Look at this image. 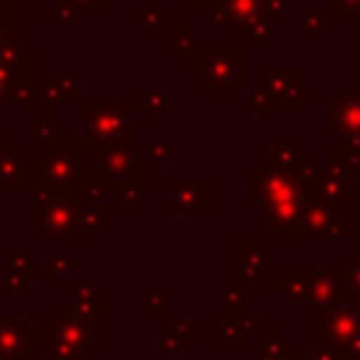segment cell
Masks as SVG:
<instances>
[{"label":"cell","mask_w":360,"mask_h":360,"mask_svg":"<svg viewBox=\"0 0 360 360\" xmlns=\"http://www.w3.org/2000/svg\"><path fill=\"white\" fill-rule=\"evenodd\" d=\"M84 127L87 135L93 141H101L104 146H115L121 149L124 143H129V121L121 104H84Z\"/></svg>","instance_id":"6da1fadb"},{"label":"cell","mask_w":360,"mask_h":360,"mask_svg":"<svg viewBox=\"0 0 360 360\" xmlns=\"http://www.w3.org/2000/svg\"><path fill=\"white\" fill-rule=\"evenodd\" d=\"M329 110V124L326 132L329 138H360V93H349L343 90L335 101L326 104Z\"/></svg>","instance_id":"7a4b0ae2"},{"label":"cell","mask_w":360,"mask_h":360,"mask_svg":"<svg viewBox=\"0 0 360 360\" xmlns=\"http://www.w3.org/2000/svg\"><path fill=\"white\" fill-rule=\"evenodd\" d=\"M22 76H25V39L14 51L0 53V110L11 96H17V90L22 87Z\"/></svg>","instance_id":"3957f363"},{"label":"cell","mask_w":360,"mask_h":360,"mask_svg":"<svg viewBox=\"0 0 360 360\" xmlns=\"http://www.w3.org/2000/svg\"><path fill=\"white\" fill-rule=\"evenodd\" d=\"M42 169H45V177H48L51 183H68L70 177L79 174L82 163H79V155L65 143L59 152H51V155L45 158Z\"/></svg>","instance_id":"277c9868"},{"label":"cell","mask_w":360,"mask_h":360,"mask_svg":"<svg viewBox=\"0 0 360 360\" xmlns=\"http://www.w3.org/2000/svg\"><path fill=\"white\" fill-rule=\"evenodd\" d=\"M22 39H14V6L0 0V53H8Z\"/></svg>","instance_id":"5b68a950"},{"label":"cell","mask_w":360,"mask_h":360,"mask_svg":"<svg viewBox=\"0 0 360 360\" xmlns=\"http://www.w3.org/2000/svg\"><path fill=\"white\" fill-rule=\"evenodd\" d=\"M141 96H146V104H143V110L149 112V121H158V115H160V110L166 107V101H169V96L163 93V90H138ZM143 112V115H146Z\"/></svg>","instance_id":"8992f818"},{"label":"cell","mask_w":360,"mask_h":360,"mask_svg":"<svg viewBox=\"0 0 360 360\" xmlns=\"http://www.w3.org/2000/svg\"><path fill=\"white\" fill-rule=\"evenodd\" d=\"M329 6L340 14V20H357L360 17V0H329Z\"/></svg>","instance_id":"52a82bcc"},{"label":"cell","mask_w":360,"mask_h":360,"mask_svg":"<svg viewBox=\"0 0 360 360\" xmlns=\"http://www.w3.org/2000/svg\"><path fill=\"white\" fill-rule=\"evenodd\" d=\"M149 158H155V160H166L169 158V152H172V143L169 141H149Z\"/></svg>","instance_id":"ba28073f"},{"label":"cell","mask_w":360,"mask_h":360,"mask_svg":"<svg viewBox=\"0 0 360 360\" xmlns=\"http://www.w3.org/2000/svg\"><path fill=\"white\" fill-rule=\"evenodd\" d=\"M318 20H321V14H307V17L301 14V31H307V34H315V31L321 28V22H318Z\"/></svg>","instance_id":"9c48e42d"},{"label":"cell","mask_w":360,"mask_h":360,"mask_svg":"<svg viewBox=\"0 0 360 360\" xmlns=\"http://www.w3.org/2000/svg\"><path fill=\"white\" fill-rule=\"evenodd\" d=\"M79 3H90V6H96V8L104 6V0H76V6H79Z\"/></svg>","instance_id":"30bf717a"},{"label":"cell","mask_w":360,"mask_h":360,"mask_svg":"<svg viewBox=\"0 0 360 360\" xmlns=\"http://www.w3.org/2000/svg\"><path fill=\"white\" fill-rule=\"evenodd\" d=\"M0 135H3V132H0ZM0 146H3V138H0Z\"/></svg>","instance_id":"8fae6325"}]
</instances>
